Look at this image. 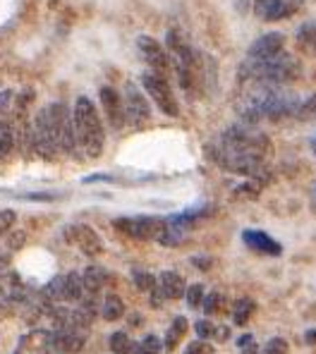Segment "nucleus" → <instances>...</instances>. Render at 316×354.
<instances>
[{
	"instance_id": "obj_1",
	"label": "nucleus",
	"mask_w": 316,
	"mask_h": 354,
	"mask_svg": "<svg viewBox=\"0 0 316 354\" xmlns=\"http://www.w3.org/2000/svg\"><path fill=\"white\" fill-rule=\"evenodd\" d=\"M268 151H271V142L266 134L254 129V124L240 122L221 134L211 149V158L227 173L259 180L261 173H266Z\"/></svg>"
},
{
	"instance_id": "obj_2",
	"label": "nucleus",
	"mask_w": 316,
	"mask_h": 354,
	"mask_svg": "<svg viewBox=\"0 0 316 354\" xmlns=\"http://www.w3.org/2000/svg\"><path fill=\"white\" fill-rule=\"evenodd\" d=\"M302 101L297 93L288 91L285 86L252 84L237 101V111L245 124L261 122V120H281L295 115Z\"/></svg>"
},
{
	"instance_id": "obj_3",
	"label": "nucleus",
	"mask_w": 316,
	"mask_h": 354,
	"mask_svg": "<svg viewBox=\"0 0 316 354\" xmlns=\"http://www.w3.org/2000/svg\"><path fill=\"white\" fill-rule=\"evenodd\" d=\"M32 142L34 149L41 156H46V158H50L58 149L67 151V153H75V124H72V118L63 103H50V106L41 108L34 120Z\"/></svg>"
},
{
	"instance_id": "obj_4",
	"label": "nucleus",
	"mask_w": 316,
	"mask_h": 354,
	"mask_svg": "<svg viewBox=\"0 0 316 354\" xmlns=\"http://www.w3.org/2000/svg\"><path fill=\"white\" fill-rule=\"evenodd\" d=\"M302 65L295 55L281 50L273 58L263 62H242L240 67V80L250 82V84H266V86H285L288 82L297 80Z\"/></svg>"
},
{
	"instance_id": "obj_5",
	"label": "nucleus",
	"mask_w": 316,
	"mask_h": 354,
	"mask_svg": "<svg viewBox=\"0 0 316 354\" xmlns=\"http://www.w3.org/2000/svg\"><path fill=\"white\" fill-rule=\"evenodd\" d=\"M72 124H75V137L77 144L84 149L89 158H98L103 153V144H106V134H103V124L98 118L96 106L86 96H80L72 111Z\"/></svg>"
},
{
	"instance_id": "obj_6",
	"label": "nucleus",
	"mask_w": 316,
	"mask_h": 354,
	"mask_svg": "<svg viewBox=\"0 0 316 354\" xmlns=\"http://www.w3.org/2000/svg\"><path fill=\"white\" fill-rule=\"evenodd\" d=\"M165 53H168V60L173 65L175 75H178L180 86L187 93L196 91V84H199V55L196 50L187 44V39L183 36V31L170 29L168 36H165Z\"/></svg>"
},
{
	"instance_id": "obj_7",
	"label": "nucleus",
	"mask_w": 316,
	"mask_h": 354,
	"mask_svg": "<svg viewBox=\"0 0 316 354\" xmlns=\"http://www.w3.org/2000/svg\"><path fill=\"white\" fill-rule=\"evenodd\" d=\"M142 86H144V91L151 96V101L158 106L160 113H165L168 118H178L180 115L178 98H175L173 88H170L165 77H158V75H154V72H144V75H142Z\"/></svg>"
},
{
	"instance_id": "obj_8",
	"label": "nucleus",
	"mask_w": 316,
	"mask_h": 354,
	"mask_svg": "<svg viewBox=\"0 0 316 354\" xmlns=\"http://www.w3.org/2000/svg\"><path fill=\"white\" fill-rule=\"evenodd\" d=\"M113 225L120 232L134 237V239H156L163 235L165 230V218H156V216H137V218H118L113 221Z\"/></svg>"
},
{
	"instance_id": "obj_9",
	"label": "nucleus",
	"mask_w": 316,
	"mask_h": 354,
	"mask_svg": "<svg viewBox=\"0 0 316 354\" xmlns=\"http://www.w3.org/2000/svg\"><path fill=\"white\" fill-rule=\"evenodd\" d=\"M122 111H125V122H129L132 127H144V124L151 120V108L149 101L137 84L127 82L125 84V96H122Z\"/></svg>"
},
{
	"instance_id": "obj_10",
	"label": "nucleus",
	"mask_w": 316,
	"mask_h": 354,
	"mask_svg": "<svg viewBox=\"0 0 316 354\" xmlns=\"http://www.w3.org/2000/svg\"><path fill=\"white\" fill-rule=\"evenodd\" d=\"M304 5V0H254L252 10L254 17L261 22H281L288 19L290 15L299 12Z\"/></svg>"
},
{
	"instance_id": "obj_11",
	"label": "nucleus",
	"mask_w": 316,
	"mask_h": 354,
	"mask_svg": "<svg viewBox=\"0 0 316 354\" xmlns=\"http://www.w3.org/2000/svg\"><path fill=\"white\" fill-rule=\"evenodd\" d=\"M137 50H139V55H142V60L151 67L154 75L165 77V80H168L170 60H168L165 48L158 44L156 39H151V36H139V39H137Z\"/></svg>"
},
{
	"instance_id": "obj_12",
	"label": "nucleus",
	"mask_w": 316,
	"mask_h": 354,
	"mask_svg": "<svg viewBox=\"0 0 316 354\" xmlns=\"http://www.w3.org/2000/svg\"><path fill=\"white\" fill-rule=\"evenodd\" d=\"M281 50H285V36L281 31H268V34L259 36L250 48H247L245 62H263L273 58V55H278Z\"/></svg>"
},
{
	"instance_id": "obj_13",
	"label": "nucleus",
	"mask_w": 316,
	"mask_h": 354,
	"mask_svg": "<svg viewBox=\"0 0 316 354\" xmlns=\"http://www.w3.org/2000/svg\"><path fill=\"white\" fill-rule=\"evenodd\" d=\"M67 239H70L82 254H86V257H98V254L103 252L101 237L96 235L94 227L84 225V223H77V225L67 227Z\"/></svg>"
},
{
	"instance_id": "obj_14",
	"label": "nucleus",
	"mask_w": 316,
	"mask_h": 354,
	"mask_svg": "<svg viewBox=\"0 0 316 354\" xmlns=\"http://www.w3.org/2000/svg\"><path fill=\"white\" fill-rule=\"evenodd\" d=\"M86 342V335L84 330H77V328H58L55 333H50V347L58 350L60 354H77L82 352Z\"/></svg>"
},
{
	"instance_id": "obj_15",
	"label": "nucleus",
	"mask_w": 316,
	"mask_h": 354,
	"mask_svg": "<svg viewBox=\"0 0 316 354\" xmlns=\"http://www.w3.org/2000/svg\"><path fill=\"white\" fill-rule=\"evenodd\" d=\"M98 96H101V106H103V111H106V118H108V122H111V127L113 129L125 127V111H122L120 93L113 86H103L101 91H98Z\"/></svg>"
},
{
	"instance_id": "obj_16",
	"label": "nucleus",
	"mask_w": 316,
	"mask_h": 354,
	"mask_svg": "<svg viewBox=\"0 0 316 354\" xmlns=\"http://www.w3.org/2000/svg\"><path fill=\"white\" fill-rule=\"evenodd\" d=\"M27 299V288L17 273L0 275V306H12Z\"/></svg>"
},
{
	"instance_id": "obj_17",
	"label": "nucleus",
	"mask_w": 316,
	"mask_h": 354,
	"mask_svg": "<svg viewBox=\"0 0 316 354\" xmlns=\"http://www.w3.org/2000/svg\"><path fill=\"white\" fill-rule=\"evenodd\" d=\"M242 242L250 249H254V252L266 254V257H281L283 254L281 242H276V239L271 235H266L263 230H245L242 232Z\"/></svg>"
},
{
	"instance_id": "obj_18",
	"label": "nucleus",
	"mask_w": 316,
	"mask_h": 354,
	"mask_svg": "<svg viewBox=\"0 0 316 354\" xmlns=\"http://www.w3.org/2000/svg\"><path fill=\"white\" fill-rule=\"evenodd\" d=\"M158 292L163 295V299H180V297H185V290H187V285H185V278L180 273H175V270H163V273L158 275Z\"/></svg>"
},
{
	"instance_id": "obj_19",
	"label": "nucleus",
	"mask_w": 316,
	"mask_h": 354,
	"mask_svg": "<svg viewBox=\"0 0 316 354\" xmlns=\"http://www.w3.org/2000/svg\"><path fill=\"white\" fill-rule=\"evenodd\" d=\"M108 283V270L101 268V266H89L82 275V285H84V292H89L94 297L96 292H101Z\"/></svg>"
},
{
	"instance_id": "obj_20",
	"label": "nucleus",
	"mask_w": 316,
	"mask_h": 354,
	"mask_svg": "<svg viewBox=\"0 0 316 354\" xmlns=\"http://www.w3.org/2000/svg\"><path fill=\"white\" fill-rule=\"evenodd\" d=\"M297 46L304 53H316V19L312 22H304L297 29Z\"/></svg>"
},
{
	"instance_id": "obj_21",
	"label": "nucleus",
	"mask_w": 316,
	"mask_h": 354,
	"mask_svg": "<svg viewBox=\"0 0 316 354\" xmlns=\"http://www.w3.org/2000/svg\"><path fill=\"white\" fill-rule=\"evenodd\" d=\"M63 290H65V301H82V297H84L82 275L80 273L63 275Z\"/></svg>"
},
{
	"instance_id": "obj_22",
	"label": "nucleus",
	"mask_w": 316,
	"mask_h": 354,
	"mask_svg": "<svg viewBox=\"0 0 316 354\" xmlns=\"http://www.w3.org/2000/svg\"><path fill=\"white\" fill-rule=\"evenodd\" d=\"M122 314H125V301L118 295H108L106 299H103L101 316L106 321H118V319H122Z\"/></svg>"
},
{
	"instance_id": "obj_23",
	"label": "nucleus",
	"mask_w": 316,
	"mask_h": 354,
	"mask_svg": "<svg viewBox=\"0 0 316 354\" xmlns=\"http://www.w3.org/2000/svg\"><path fill=\"white\" fill-rule=\"evenodd\" d=\"M254 309H257V304H254V299H250V297H242V299H237L235 309H232V321H235V326H247V324H250Z\"/></svg>"
},
{
	"instance_id": "obj_24",
	"label": "nucleus",
	"mask_w": 316,
	"mask_h": 354,
	"mask_svg": "<svg viewBox=\"0 0 316 354\" xmlns=\"http://www.w3.org/2000/svg\"><path fill=\"white\" fill-rule=\"evenodd\" d=\"M185 333H187V319L185 316H178V319L173 321V326L168 328V335H165V350H175L178 347V342L185 337Z\"/></svg>"
},
{
	"instance_id": "obj_25",
	"label": "nucleus",
	"mask_w": 316,
	"mask_h": 354,
	"mask_svg": "<svg viewBox=\"0 0 316 354\" xmlns=\"http://www.w3.org/2000/svg\"><path fill=\"white\" fill-rule=\"evenodd\" d=\"M225 306V297L221 292H211V295H204V301H201V309H204L206 316H216L223 311Z\"/></svg>"
},
{
	"instance_id": "obj_26",
	"label": "nucleus",
	"mask_w": 316,
	"mask_h": 354,
	"mask_svg": "<svg viewBox=\"0 0 316 354\" xmlns=\"http://www.w3.org/2000/svg\"><path fill=\"white\" fill-rule=\"evenodd\" d=\"M12 144H15L12 127H10L8 122H0V158L10 156V151H12Z\"/></svg>"
},
{
	"instance_id": "obj_27",
	"label": "nucleus",
	"mask_w": 316,
	"mask_h": 354,
	"mask_svg": "<svg viewBox=\"0 0 316 354\" xmlns=\"http://www.w3.org/2000/svg\"><path fill=\"white\" fill-rule=\"evenodd\" d=\"M132 280L142 292H151V290L156 288V278H154L151 273H147V270H134Z\"/></svg>"
},
{
	"instance_id": "obj_28",
	"label": "nucleus",
	"mask_w": 316,
	"mask_h": 354,
	"mask_svg": "<svg viewBox=\"0 0 316 354\" xmlns=\"http://www.w3.org/2000/svg\"><path fill=\"white\" fill-rule=\"evenodd\" d=\"M160 347H163V342H160L156 335H147V337H144V340L137 345V350H134V354H160Z\"/></svg>"
},
{
	"instance_id": "obj_29",
	"label": "nucleus",
	"mask_w": 316,
	"mask_h": 354,
	"mask_svg": "<svg viewBox=\"0 0 316 354\" xmlns=\"http://www.w3.org/2000/svg\"><path fill=\"white\" fill-rule=\"evenodd\" d=\"M185 297H187V304L192 309H201V301H204V285H189L187 290H185Z\"/></svg>"
},
{
	"instance_id": "obj_30",
	"label": "nucleus",
	"mask_w": 316,
	"mask_h": 354,
	"mask_svg": "<svg viewBox=\"0 0 316 354\" xmlns=\"http://www.w3.org/2000/svg\"><path fill=\"white\" fill-rule=\"evenodd\" d=\"M288 352H290V347H288V340H285V337H271L259 354H288Z\"/></svg>"
},
{
	"instance_id": "obj_31",
	"label": "nucleus",
	"mask_w": 316,
	"mask_h": 354,
	"mask_svg": "<svg viewBox=\"0 0 316 354\" xmlns=\"http://www.w3.org/2000/svg\"><path fill=\"white\" fill-rule=\"evenodd\" d=\"M111 350L115 352V354H125L129 350V337H127V333H122V330L113 333V335H111Z\"/></svg>"
},
{
	"instance_id": "obj_32",
	"label": "nucleus",
	"mask_w": 316,
	"mask_h": 354,
	"mask_svg": "<svg viewBox=\"0 0 316 354\" xmlns=\"http://www.w3.org/2000/svg\"><path fill=\"white\" fill-rule=\"evenodd\" d=\"M194 330L196 335H199V340H211V337H216V326L211 324V321H196L194 324Z\"/></svg>"
},
{
	"instance_id": "obj_33",
	"label": "nucleus",
	"mask_w": 316,
	"mask_h": 354,
	"mask_svg": "<svg viewBox=\"0 0 316 354\" xmlns=\"http://www.w3.org/2000/svg\"><path fill=\"white\" fill-rule=\"evenodd\" d=\"M185 354H216L214 345H211L209 340H194L187 345V350H185Z\"/></svg>"
},
{
	"instance_id": "obj_34",
	"label": "nucleus",
	"mask_w": 316,
	"mask_h": 354,
	"mask_svg": "<svg viewBox=\"0 0 316 354\" xmlns=\"http://www.w3.org/2000/svg\"><path fill=\"white\" fill-rule=\"evenodd\" d=\"M237 347H240V354H259L257 340H254V335H250V333L237 340Z\"/></svg>"
},
{
	"instance_id": "obj_35",
	"label": "nucleus",
	"mask_w": 316,
	"mask_h": 354,
	"mask_svg": "<svg viewBox=\"0 0 316 354\" xmlns=\"http://www.w3.org/2000/svg\"><path fill=\"white\" fill-rule=\"evenodd\" d=\"M15 221H17V216H15V211H10V208H5V211H0V237H3L5 232H8L10 227L15 225Z\"/></svg>"
},
{
	"instance_id": "obj_36",
	"label": "nucleus",
	"mask_w": 316,
	"mask_h": 354,
	"mask_svg": "<svg viewBox=\"0 0 316 354\" xmlns=\"http://www.w3.org/2000/svg\"><path fill=\"white\" fill-rule=\"evenodd\" d=\"M24 244V235H17V237H10L8 242V249H19Z\"/></svg>"
},
{
	"instance_id": "obj_37",
	"label": "nucleus",
	"mask_w": 316,
	"mask_h": 354,
	"mask_svg": "<svg viewBox=\"0 0 316 354\" xmlns=\"http://www.w3.org/2000/svg\"><path fill=\"white\" fill-rule=\"evenodd\" d=\"M196 266H201V270H209V266H211V259H192Z\"/></svg>"
},
{
	"instance_id": "obj_38",
	"label": "nucleus",
	"mask_w": 316,
	"mask_h": 354,
	"mask_svg": "<svg viewBox=\"0 0 316 354\" xmlns=\"http://www.w3.org/2000/svg\"><path fill=\"white\" fill-rule=\"evenodd\" d=\"M304 340H307L309 345H316V330H309L307 335H304Z\"/></svg>"
},
{
	"instance_id": "obj_39",
	"label": "nucleus",
	"mask_w": 316,
	"mask_h": 354,
	"mask_svg": "<svg viewBox=\"0 0 316 354\" xmlns=\"http://www.w3.org/2000/svg\"><path fill=\"white\" fill-rule=\"evenodd\" d=\"M312 147H314V156H316V139H314V144H312Z\"/></svg>"
}]
</instances>
